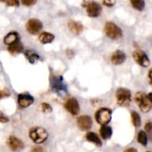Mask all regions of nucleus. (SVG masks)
Segmentation results:
<instances>
[{
  "label": "nucleus",
  "instance_id": "f257e3e1",
  "mask_svg": "<svg viewBox=\"0 0 152 152\" xmlns=\"http://www.w3.org/2000/svg\"><path fill=\"white\" fill-rule=\"evenodd\" d=\"M29 137L37 144L43 143L48 139V134L45 129L40 127H34L30 130Z\"/></svg>",
  "mask_w": 152,
  "mask_h": 152
},
{
  "label": "nucleus",
  "instance_id": "aec40b11",
  "mask_svg": "<svg viewBox=\"0 0 152 152\" xmlns=\"http://www.w3.org/2000/svg\"><path fill=\"white\" fill-rule=\"evenodd\" d=\"M86 139H87L88 141L92 142V143L97 145V146H101L102 145L101 140L99 139L97 134L94 133V132H88V133H87V134H86Z\"/></svg>",
  "mask_w": 152,
  "mask_h": 152
},
{
  "label": "nucleus",
  "instance_id": "dca6fc26",
  "mask_svg": "<svg viewBox=\"0 0 152 152\" xmlns=\"http://www.w3.org/2000/svg\"><path fill=\"white\" fill-rule=\"evenodd\" d=\"M19 41V34H17L16 32H11L9 33L7 35H6V37L4 39V44L10 46L11 45L14 44V43L17 42Z\"/></svg>",
  "mask_w": 152,
  "mask_h": 152
},
{
  "label": "nucleus",
  "instance_id": "4be33fe9",
  "mask_svg": "<svg viewBox=\"0 0 152 152\" xmlns=\"http://www.w3.org/2000/svg\"><path fill=\"white\" fill-rule=\"evenodd\" d=\"M130 1L134 8H135L136 10L142 11L145 8V4L144 0H130Z\"/></svg>",
  "mask_w": 152,
  "mask_h": 152
},
{
  "label": "nucleus",
  "instance_id": "a878e982",
  "mask_svg": "<svg viewBox=\"0 0 152 152\" xmlns=\"http://www.w3.org/2000/svg\"><path fill=\"white\" fill-rule=\"evenodd\" d=\"M6 4L10 7H18L19 1V0H6Z\"/></svg>",
  "mask_w": 152,
  "mask_h": 152
},
{
  "label": "nucleus",
  "instance_id": "f3484780",
  "mask_svg": "<svg viewBox=\"0 0 152 152\" xmlns=\"http://www.w3.org/2000/svg\"><path fill=\"white\" fill-rule=\"evenodd\" d=\"M54 36L50 33L42 32L39 36V40L42 44H48L52 42L54 39Z\"/></svg>",
  "mask_w": 152,
  "mask_h": 152
},
{
  "label": "nucleus",
  "instance_id": "72a5a7b5",
  "mask_svg": "<svg viewBox=\"0 0 152 152\" xmlns=\"http://www.w3.org/2000/svg\"><path fill=\"white\" fill-rule=\"evenodd\" d=\"M124 152H137V151L134 148H129L128 149H126Z\"/></svg>",
  "mask_w": 152,
  "mask_h": 152
},
{
  "label": "nucleus",
  "instance_id": "7ed1b4c3",
  "mask_svg": "<svg viewBox=\"0 0 152 152\" xmlns=\"http://www.w3.org/2000/svg\"><path fill=\"white\" fill-rule=\"evenodd\" d=\"M116 98L118 105L124 107L128 106L131 102L132 93L129 89L120 88L116 91Z\"/></svg>",
  "mask_w": 152,
  "mask_h": 152
},
{
  "label": "nucleus",
  "instance_id": "b1692460",
  "mask_svg": "<svg viewBox=\"0 0 152 152\" xmlns=\"http://www.w3.org/2000/svg\"><path fill=\"white\" fill-rule=\"evenodd\" d=\"M132 123H133L134 126L135 127H139L141 125V119H140V116L139 115V114L135 111H133L132 113Z\"/></svg>",
  "mask_w": 152,
  "mask_h": 152
},
{
  "label": "nucleus",
  "instance_id": "9d476101",
  "mask_svg": "<svg viewBox=\"0 0 152 152\" xmlns=\"http://www.w3.org/2000/svg\"><path fill=\"white\" fill-rule=\"evenodd\" d=\"M50 85L53 91L57 93L66 91V86L64 84L62 77H53L50 79Z\"/></svg>",
  "mask_w": 152,
  "mask_h": 152
},
{
  "label": "nucleus",
  "instance_id": "2eb2a0df",
  "mask_svg": "<svg viewBox=\"0 0 152 152\" xmlns=\"http://www.w3.org/2000/svg\"><path fill=\"white\" fill-rule=\"evenodd\" d=\"M70 31L74 34H80L83 31V25L80 22L76 21H69L68 24Z\"/></svg>",
  "mask_w": 152,
  "mask_h": 152
},
{
  "label": "nucleus",
  "instance_id": "6e6552de",
  "mask_svg": "<svg viewBox=\"0 0 152 152\" xmlns=\"http://www.w3.org/2000/svg\"><path fill=\"white\" fill-rule=\"evenodd\" d=\"M133 57L135 62L140 66L146 68L150 65V60L146 53L142 50H135L133 53Z\"/></svg>",
  "mask_w": 152,
  "mask_h": 152
},
{
  "label": "nucleus",
  "instance_id": "c9c22d12",
  "mask_svg": "<svg viewBox=\"0 0 152 152\" xmlns=\"http://www.w3.org/2000/svg\"><path fill=\"white\" fill-rule=\"evenodd\" d=\"M1 1H5V0H1Z\"/></svg>",
  "mask_w": 152,
  "mask_h": 152
},
{
  "label": "nucleus",
  "instance_id": "1a4fd4ad",
  "mask_svg": "<svg viewBox=\"0 0 152 152\" xmlns=\"http://www.w3.org/2000/svg\"><path fill=\"white\" fill-rule=\"evenodd\" d=\"M7 145L13 151H20L24 148V143L21 140L15 136H10L7 142Z\"/></svg>",
  "mask_w": 152,
  "mask_h": 152
},
{
  "label": "nucleus",
  "instance_id": "bb28decb",
  "mask_svg": "<svg viewBox=\"0 0 152 152\" xmlns=\"http://www.w3.org/2000/svg\"><path fill=\"white\" fill-rule=\"evenodd\" d=\"M145 129L146 131V132L148 133V136L151 138L152 137V123L151 122H148L146 123L145 126Z\"/></svg>",
  "mask_w": 152,
  "mask_h": 152
},
{
  "label": "nucleus",
  "instance_id": "ddd939ff",
  "mask_svg": "<svg viewBox=\"0 0 152 152\" xmlns=\"http://www.w3.org/2000/svg\"><path fill=\"white\" fill-rule=\"evenodd\" d=\"M34 102V98L28 94H20L18 95V103L21 108H28Z\"/></svg>",
  "mask_w": 152,
  "mask_h": 152
},
{
  "label": "nucleus",
  "instance_id": "c85d7f7f",
  "mask_svg": "<svg viewBox=\"0 0 152 152\" xmlns=\"http://www.w3.org/2000/svg\"><path fill=\"white\" fill-rule=\"evenodd\" d=\"M115 3L116 0H103V4L107 7H113Z\"/></svg>",
  "mask_w": 152,
  "mask_h": 152
},
{
  "label": "nucleus",
  "instance_id": "2f4dec72",
  "mask_svg": "<svg viewBox=\"0 0 152 152\" xmlns=\"http://www.w3.org/2000/svg\"><path fill=\"white\" fill-rule=\"evenodd\" d=\"M148 80H149L150 84L152 85V68H151L148 74Z\"/></svg>",
  "mask_w": 152,
  "mask_h": 152
},
{
  "label": "nucleus",
  "instance_id": "5701e85b",
  "mask_svg": "<svg viewBox=\"0 0 152 152\" xmlns=\"http://www.w3.org/2000/svg\"><path fill=\"white\" fill-rule=\"evenodd\" d=\"M137 141L141 145L145 146L147 143H148V135H147V134L145 132H143V131H140L138 133Z\"/></svg>",
  "mask_w": 152,
  "mask_h": 152
},
{
  "label": "nucleus",
  "instance_id": "9b49d317",
  "mask_svg": "<svg viewBox=\"0 0 152 152\" xmlns=\"http://www.w3.org/2000/svg\"><path fill=\"white\" fill-rule=\"evenodd\" d=\"M65 108L72 115H77L80 112V105L75 98H70L65 103Z\"/></svg>",
  "mask_w": 152,
  "mask_h": 152
},
{
  "label": "nucleus",
  "instance_id": "4468645a",
  "mask_svg": "<svg viewBox=\"0 0 152 152\" xmlns=\"http://www.w3.org/2000/svg\"><path fill=\"white\" fill-rule=\"evenodd\" d=\"M126 56L122 50H116L111 57V61L114 65H119L123 64L126 61Z\"/></svg>",
  "mask_w": 152,
  "mask_h": 152
},
{
  "label": "nucleus",
  "instance_id": "7c9ffc66",
  "mask_svg": "<svg viewBox=\"0 0 152 152\" xmlns=\"http://www.w3.org/2000/svg\"><path fill=\"white\" fill-rule=\"evenodd\" d=\"M31 152H45V151L42 147L37 146V147H34Z\"/></svg>",
  "mask_w": 152,
  "mask_h": 152
},
{
  "label": "nucleus",
  "instance_id": "f8f14e48",
  "mask_svg": "<svg viewBox=\"0 0 152 152\" xmlns=\"http://www.w3.org/2000/svg\"><path fill=\"white\" fill-rule=\"evenodd\" d=\"M77 126L82 131H88L92 126V120L89 116H81L77 119Z\"/></svg>",
  "mask_w": 152,
  "mask_h": 152
},
{
  "label": "nucleus",
  "instance_id": "39448f33",
  "mask_svg": "<svg viewBox=\"0 0 152 152\" xmlns=\"http://www.w3.org/2000/svg\"><path fill=\"white\" fill-rule=\"evenodd\" d=\"M111 116H112V112L109 108H102L96 112L95 118L99 124L105 126L111 121Z\"/></svg>",
  "mask_w": 152,
  "mask_h": 152
},
{
  "label": "nucleus",
  "instance_id": "20e7f679",
  "mask_svg": "<svg viewBox=\"0 0 152 152\" xmlns=\"http://www.w3.org/2000/svg\"><path fill=\"white\" fill-rule=\"evenodd\" d=\"M105 32L107 37L112 39H120L123 35V32L120 28H119L115 23L111 22H106L105 25Z\"/></svg>",
  "mask_w": 152,
  "mask_h": 152
},
{
  "label": "nucleus",
  "instance_id": "e433bc0d",
  "mask_svg": "<svg viewBox=\"0 0 152 152\" xmlns=\"http://www.w3.org/2000/svg\"><path fill=\"white\" fill-rule=\"evenodd\" d=\"M147 152H151V151H147Z\"/></svg>",
  "mask_w": 152,
  "mask_h": 152
},
{
  "label": "nucleus",
  "instance_id": "412c9836",
  "mask_svg": "<svg viewBox=\"0 0 152 152\" xmlns=\"http://www.w3.org/2000/svg\"><path fill=\"white\" fill-rule=\"evenodd\" d=\"M8 50L10 53H19L23 50V45L20 42H17L14 43V44L11 45L8 47Z\"/></svg>",
  "mask_w": 152,
  "mask_h": 152
},
{
  "label": "nucleus",
  "instance_id": "f704fd0d",
  "mask_svg": "<svg viewBox=\"0 0 152 152\" xmlns=\"http://www.w3.org/2000/svg\"><path fill=\"white\" fill-rule=\"evenodd\" d=\"M147 96H148V99H149V101L151 102V103L152 104V92L151 93H149L148 94H147Z\"/></svg>",
  "mask_w": 152,
  "mask_h": 152
},
{
  "label": "nucleus",
  "instance_id": "0eeeda50",
  "mask_svg": "<svg viewBox=\"0 0 152 152\" xmlns=\"http://www.w3.org/2000/svg\"><path fill=\"white\" fill-rule=\"evenodd\" d=\"M42 23L37 19H31L26 24V29L29 34L36 35L42 29Z\"/></svg>",
  "mask_w": 152,
  "mask_h": 152
},
{
  "label": "nucleus",
  "instance_id": "f03ea898",
  "mask_svg": "<svg viewBox=\"0 0 152 152\" xmlns=\"http://www.w3.org/2000/svg\"><path fill=\"white\" fill-rule=\"evenodd\" d=\"M134 100L142 112L147 113L151 110V103L144 92H137L134 96Z\"/></svg>",
  "mask_w": 152,
  "mask_h": 152
},
{
  "label": "nucleus",
  "instance_id": "c756f323",
  "mask_svg": "<svg viewBox=\"0 0 152 152\" xmlns=\"http://www.w3.org/2000/svg\"><path fill=\"white\" fill-rule=\"evenodd\" d=\"M8 121H9V119L7 118L6 116H4L2 113H1V117H0V122L2 123H7Z\"/></svg>",
  "mask_w": 152,
  "mask_h": 152
},
{
  "label": "nucleus",
  "instance_id": "a211bd4d",
  "mask_svg": "<svg viewBox=\"0 0 152 152\" xmlns=\"http://www.w3.org/2000/svg\"><path fill=\"white\" fill-rule=\"evenodd\" d=\"M99 133H100L101 137L103 140H108L112 136V129L110 126L105 125V126H102V127L100 128V131H99Z\"/></svg>",
  "mask_w": 152,
  "mask_h": 152
},
{
  "label": "nucleus",
  "instance_id": "473e14b6",
  "mask_svg": "<svg viewBox=\"0 0 152 152\" xmlns=\"http://www.w3.org/2000/svg\"><path fill=\"white\" fill-rule=\"evenodd\" d=\"M1 98L4 97V96H9V93L8 91H7V90H1Z\"/></svg>",
  "mask_w": 152,
  "mask_h": 152
},
{
  "label": "nucleus",
  "instance_id": "423d86ee",
  "mask_svg": "<svg viewBox=\"0 0 152 152\" xmlns=\"http://www.w3.org/2000/svg\"><path fill=\"white\" fill-rule=\"evenodd\" d=\"M83 7H86L88 16L90 17H97L102 12L101 6L95 1H84L83 3Z\"/></svg>",
  "mask_w": 152,
  "mask_h": 152
},
{
  "label": "nucleus",
  "instance_id": "cd10ccee",
  "mask_svg": "<svg viewBox=\"0 0 152 152\" xmlns=\"http://www.w3.org/2000/svg\"><path fill=\"white\" fill-rule=\"evenodd\" d=\"M37 0H21L22 4L25 6H32L37 3Z\"/></svg>",
  "mask_w": 152,
  "mask_h": 152
},
{
  "label": "nucleus",
  "instance_id": "6ab92c4d",
  "mask_svg": "<svg viewBox=\"0 0 152 152\" xmlns=\"http://www.w3.org/2000/svg\"><path fill=\"white\" fill-rule=\"evenodd\" d=\"M25 55L26 56L27 59L29 61L30 63L34 64L36 62H38L39 60V56L35 52L34 50H28L25 52Z\"/></svg>",
  "mask_w": 152,
  "mask_h": 152
},
{
  "label": "nucleus",
  "instance_id": "393cba45",
  "mask_svg": "<svg viewBox=\"0 0 152 152\" xmlns=\"http://www.w3.org/2000/svg\"><path fill=\"white\" fill-rule=\"evenodd\" d=\"M41 110L44 113H50L52 111V108L49 104L44 102L41 105Z\"/></svg>",
  "mask_w": 152,
  "mask_h": 152
}]
</instances>
